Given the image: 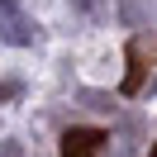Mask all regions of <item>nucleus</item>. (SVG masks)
<instances>
[{
    "label": "nucleus",
    "mask_w": 157,
    "mask_h": 157,
    "mask_svg": "<svg viewBox=\"0 0 157 157\" xmlns=\"http://www.w3.org/2000/svg\"><path fill=\"white\" fill-rule=\"evenodd\" d=\"M105 128H67L62 133V157H100Z\"/></svg>",
    "instance_id": "f257e3e1"
},
{
    "label": "nucleus",
    "mask_w": 157,
    "mask_h": 157,
    "mask_svg": "<svg viewBox=\"0 0 157 157\" xmlns=\"http://www.w3.org/2000/svg\"><path fill=\"white\" fill-rule=\"evenodd\" d=\"M147 157H157V147H152V152H147Z\"/></svg>",
    "instance_id": "7ed1b4c3"
},
{
    "label": "nucleus",
    "mask_w": 157,
    "mask_h": 157,
    "mask_svg": "<svg viewBox=\"0 0 157 157\" xmlns=\"http://www.w3.org/2000/svg\"><path fill=\"white\" fill-rule=\"evenodd\" d=\"M138 86H143V62H138V48H128V76H124V95H133Z\"/></svg>",
    "instance_id": "f03ea898"
}]
</instances>
